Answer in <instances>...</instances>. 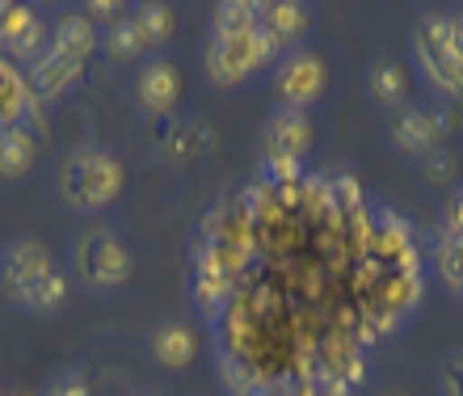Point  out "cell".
<instances>
[{
	"label": "cell",
	"mask_w": 463,
	"mask_h": 396,
	"mask_svg": "<svg viewBox=\"0 0 463 396\" xmlns=\"http://www.w3.org/2000/svg\"><path fill=\"white\" fill-rule=\"evenodd\" d=\"M127 190V165L101 144H80L55 165V194L72 215H106Z\"/></svg>",
	"instance_id": "1"
},
{
	"label": "cell",
	"mask_w": 463,
	"mask_h": 396,
	"mask_svg": "<svg viewBox=\"0 0 463 396\" xmlns=\"http://www.w3.org/2000/svg\"><path fill=\"white\" fill-rule=\"evenodd\" d=\"M68 274H72L76 287L98 291V296L122 291V287L135 278L131 240H127L114 223L89 220L85 228L72 236V249H68Z\"/></svg>",
	"instance_id": "2"
},
{
	"label": "cell",
	"mask_w": 463,
	"mask_h": 396,
	"mask_svg": "<svg viewBox=\"0 0 463 396\" xmlns=\"http://www.w3.org/2000/svg\"><path fill=\"white\" fill-rule=\"evenodd\" d=\"M409 51H413V68L421 72L442 101L463 98V55L455 51L451 34V13L447 9H426L409 30Z\"/></svg>",
	"instance_id": "3"
},
{
	"label": "cell",
	"mask_w": 463,
	"mask_h": 396,
	"mask_svg": "<svg viewBox=\"0 0 463 396\" xmlns=\"http://www.w3.org/2000/svg\"><path fill=\"white\" fill-rule=\"evenodd\" d=\"M282 60V51L261 34V25L249 30V34L236 38H207V51H203V72L215 89H241L249 85L253 76L274 72V63Z\"/></svg>",
	"instance_id": "4"
},
{
	"label": "cell",
	"mask_w": 463,
	"mask_h": 396,
	"mask_svg": "<svg viewBox=\"0 0 463 396\" xmlns=\"http://www.w3.org/2000/svg\"><path fill=\"white\" fill-rule=\"evenodd\" d=\"M447 131H451V114L439 110V106H413V101L401 106V110L388 118V127H383L392 152L404 156V161H417V165L442 148Z\"/></svg>",
	"instance_id": "5"
},
{
	"label": "cell",
	"mask_w": 463,
	"mask_h": 396,
	"mask_svg": "<svg viewBox=\"0 0 463 396\" xmlns=\"http://www.w3.org/2000/svg\"><path fill=\"white\" fill-rule=\"evenodd\" d=\"M329 89V68L317 51L295 47L274 63V106L282 110H312Z\"/></svg>",
	"instance_id": "6"
},
{
	"label": "cell",
	"mask_w": 463,
	"mask_h": 396,
	"mask_svg": "<svg viewBox=\"0 0 463 396\" xmlns=\"http://www.w3.org/2000/svg\"><path fill=\"white\" fill-rule=\"evenodd\" d=\"M312 148V118L304 110H274L266 114V123L257 131V152L266 169H295Z\"/></svg>",
	"instance_id": "7"
},
{
	"label": "cell",
	"mask_w": 463,
	"mask_h": 396,
	"mask_svg": "<svg viewBox=\"0 0 463 396\" xmlns=\"http://www.w3.org/2000/svg\"><path fill=\"white\" fill-rule=\"evenodd\" d=\"M55 266V253H51L38 236H17L0 249V299L22 308V299L34 291V283Z\"/></svg>",
	"instance_id": "8"
},
{
	"label": "cell",
	"mask_w": 463,
	"mask_h": 396,
	"mask_svg": "<svg viewBox=\"0 0 463 396\" xmlns=\"http://www.w3.org/2000/svg\"><path fill=\"white\" fill-rule=\"evenodd\" d=\"M147 359L156 363L160 372H185V367H194L198 354H203V337L190 321L182 316H160V321L147 325Z\"/></svg>",
	"instance_id": "9"
},
{
	"label": "cell",
	"mask_w": 463,
	"mask_h": 396,
	"mask_svg": "<svg viewBox=\"0 0 463 396\" xmlns=\"http://www.w3.org/2000/svg\"><path fill=\"white\" fill-rule=\"evenodd\" d=\"M131 98L147 118L173 114L177 101H182V68L173 60H165V55H147V60L139 63V72H135Z\"/></svg>",
	"instance_id": "10"
},
{
	"label": "cell",
	"mask_w": 463,
	"mask_h": 396,
	"mask_svg": "<svg viewBox=\"0 0 463 396\" xmlns=\"http://www.w3.org/2000/svg\"><path fill=\"white\" fill-rule=\"evenodd\" d=\"M51 42V25L47 17L34 9V5H13V17L5 25V38H0V60H9L13 68H30V63L47 51Z\"/></svg>",
	"instance_id": "11"
},
{
	"label": "cell",
	"mask_w": 463,
	"mask_h": 396,
	"mask_svg": "<svg viewBox=\"0 0 463 396\" xmlns=\"http://www.w3.org/2000/svg\"><path fill=\"white\" fill-rule=\"evenodd\" d=\"M25 76V89H30V98H34V106L43 110V106H51V101L68 98L76 85H80V76H85V63H72L63 60V55H55V51H43L30 68H22Z\"/></svg>",
	"instance_id": "12"
},
{
	"label": "cell",
	"mask_w": 463,
	"mask_h": 396,
	"mask_svg": "<svg viewBox=\"0 0 463 396\" xmlns=\"http://www.w3.org/2000/svg\"><path fill=\"white\" fill-rule=\"evenodd\" d=\"M257 25H261V34L287 55V51L304 47L307 30H312V9L299 5V0H261Z\"/></svg>",
	"instance_id": "13"
},
{
	"label": "cell",
	"mask_w": 463,
	"mask_h": 396,
	"mask_svg": "<svg viewBox=\"0 0 463 396\" xmlns=\"http://www.w3.org/2000/svg\"><path fill=\"white\" fill-rule=\"evenodd\" d=\"M363 93L371 106L379 110H401L409 106V72H404L401 60H392V55H375V60H366L363 68Z\"/></svg>",
	"instance_id": "14"
},
{
	"label": "cell",
	"mask_w": 463,
	"mask_h": 396,
	"mask_svg": "<svg viewBox=\"0 0 463 396\" xmlns=\"http://www.w3.org/2000/svg\"><path fill=\"white\" fill-rule=\"evenodd\" d=\"M38 144H43V118H25V123L0 131V177H25L38 161Z\"/></svg>",
	"instance_id": "15"
},
{
	"label": "cell",
	"mask_w": 463,
	"mask_h": 396,
	"mask_svg": "<svg viewBox=\"0 0 463 396\" xmlns=\"http://www.w3.org/2000/svg\"><path fill=\"white\" fill-rule=\"evenodd\" d=\"M98 34L101 30L89 22L85 13H68V17H60V22L51 25L47 51H55V55H63V60H72V63H89L98 55Z\"/></svg>",
	"instance_id": "16"
},
{
	"label": "cell",
	"mask_w": 463,
	"mask_h": 396,
	"mask_svg": "<svg viewBox=\"0 0 463 396\" xmlns=\"http://www.w3.org/2000/svg\"><path fill=\"white\" fill-rule=\"evenodd\" d=\"M98 51L106 55V63L114 68H127V63H144L152 51H147L144 34H139V25L131 22V13H122L118 22H110L106 30L98 34Z\"/></svg>",
	"instance_id": "17"
},
{
	"label": "cell",
	"mask_w": 463,
	"mask_h": 396,
	"mask_svg": "<svg viewBox=\"0 0 463 396\" xmlns=\"http://www.w3.org/2000/svg\"><path fill=\"white\" fill-rule=\"evenodd\" d=\"M211 144H215V136H211V127H203L198 118H173L169 127H165V156H169L173 165H190V161H203L211 152Z\"/></svg>",
	"instance_id": "18"
},
{
	"label": "cell",
	"mask_w": 463,
	"mask_h": 396,
	"mask_svg": "<svg viewBox=\"0 0 463 396\" xmlns=\"http://www.w3.org/2000/svg\"><path fill=\"white\" fill-rule=\"evenodd\" d=\"M68 299H72V274H68V266L55 261V266L34 283V291L22 299V308L17 312H30V316H55V312L68 308Z\"/></svg>",
	"instance_id": "19"
},
{
	"label": "cell",
	"mask_w": 463,
	"mask_h": 396,
	"mask_svg": "<svg viewBox=\"0 0 463 396\" xmlns=\"http://www.w3.org/2000/svg\"><path fill=\"white\" fill-rule=\"evenodd\" d=\"M30 114H38L30 89H25L22 68H13L9 60H0V131L25 123Z\"/></svg>",
	"instance_id": "20"
},
{
	"label": "cell",
	"mask_w": 463,
	"mask_h": 396,
	"mask_svg": "<svg viewBox=\"0 0 463 396\" xmlns=\"http://www.w3.org/2000/svg\"><path fill=\"white\" fill-rule=\"evenodd\" d=\"M131 22L139 25V34H144L147 51L156 55L165 42H169L173 34H177V13L169 9V5H160V0H144V5H131Z\"/></svg>",
	"instance_id": "21"
},
{
	"label": "cell",
	"mask_w": 463,
	"mask_h": 396,
	"mask_svg": "<svg viewBox=\"0 0 463 396\" xmlns=\"http://www.w3.org/2000/svg\"><path fill=\"white\" fill-rule=\"evenodd\" d=\"M257 13H261V0H220L211 9V34L207 38H236L257 30Z\"/></svg>",
	"instance_id": "22"
},
{
	"label": "cell",
	"mask_w": 463,
	"mask_h": 396,
	"mask_svg": "<svg viewBox=\"0 0 463 396\" xmlns=\"http://www.w3.org/2000/svg\"><path fill=\"white\" fill-rule=\"evenodd\" d=\"M434 270H439L442 287H447L455 299H463V240L442 236L439 249H434Z\"/></svg>",
	"instance_id": "23"
},
{
	"label": "cell",
	"mask_w": 463,
	"mask_h": 396,
	"mask_svg": "<svg viewBox=\"0 0 463 396\" xmlns=\"http://www.w3.org/2000/svg\"><path fill=\"white\" fill-rule=\"evenodd\" d=\"M223 375H228V396H282V388H274L269 380H261V375H253L249 367H232V363H223Z\"/></svg>",
	"instance_id": "24"
},
{
	"label": "cell",
	"mask_w": 463,
	"mask_h": 396,
	"mask_svg": "<svg viewBox=\"0 0 463 396\" xmlns=\"http://www.w3.org/2000/svg\"><path fill=\"white\" fill-rule=\"evenodd\" d=\"M38 396H93V384H89V375L80 367H63L38 388Z\"/></svg>",
	"instance_id": "25"
},
{
	"label": "cell",
	"mask_w": 463,
	"mask_h": 396,
	"mask_svg": "<svg viewBox=\"0 0 463 396\" xmlns=\"http://www.w3.org/2000/svg\"><path fill=\"white\" fill-rule=\"evenodd\" d=\"M434 384H439V396H463V346H455L451 354L439 363Z\"/></svg>",
	"instance_id": "26"
},
{
	"label": "cell",
	"mask_w": 463,
	"mask_h": 396,
	"mask_svg": "<svg viewBox=\"0 0 463 396\" xmlns=\"http://www.w3.org/2000/svg\"><path fill=\"white\" fill-rule=\"evenodd\" d=\"M442 236L451 240H463V186H455L442 203Z\"/></svg>",
	"instance_id": "27"
},
{
	"label": "cell",
	"mask_w": 463,
	"mask_h": 396,
	"mask_svg": "<svg viewBox=\"0 0 463 396\" xmlns=\"http://www.w3.org/2000/svg\"><path fill=\"white\" fill-rule=\"evenodd\" d=\"M455 169H459V165H455V152H447V148H439L434 156L421 161V174H426L430 182H455Z\"/></svg>",
	"instance_id": "28"
},
{
	"label": "cell",
	"mask_w": 463,
	"mask_h": 396,
	"mask_svg": "<svg viewBox=\"0 0 463 396\" xmlns=\"http://www.w3.org/2000/svg\"><path fill=\"white\" fill-rule=\"evenodd\" d=\"M80 13H85L89 22H93V17H98V22H118L122 13H127V5H118V0H89V5H80Z\"/></svg>",
	"instance_id": "29"
},
{
	"label": "cell",
	"mask_w": 463,
	"mask_h": 396,
	"mask_svg": "<svg viewBox=\"0 0 463 396\" xmlns=\"http://www.w3.org/2000/svg\"><path fill=\"white\" fill-rule=\"evenodd\" d=\"M451 34H455V51L463 55V9L451 13Z\"/></svg>",
	"instance_id": "30"
},
{
	"label": "cell",
	"mask_w": 463,
	"mask_h": 396,
	"mask_svg": "<svg viewBox=\"0 0 463 396\" xmlns=\"http://www.w3.org/2000/svg\"><path fill=\"white\" fill-rule=\"evenodd\" d=\"M9 13H13V0H0V38H5V25H9Z\"/></svg>",
	"instance_id": "31"
},
{
	"label": "cell",
	"mask_w": 463,
	"mask_h": 396,
	"mask_svg": "<svg viewBox=\"0 0 463 396\" xmlns=\"http://www.w3.org/2000/svg\"><path fill=\"white\" fill-rule=\"evenodd\" d=\"M5 396H38V392H25V388H17V392H5Z\"/></svg>",
	"instance_id": "32"
},
{
	"label": "cell",
	"mask_w": 463,
	"mask_h": 396,
	"mask_svg": "<svg viewBox=\"0 0 463 396\" xmlns=\"http://www.w3.org/2000/svg\"><path fill=\"white\" fill-rule=\"evenodd\" d=\"M383 396H409V392H401V388H392V392H383Z\"/></svg>",
	"instance_id": "33"
},
{
	"label": "cell",
	"mask_w": 463,
	"mask_h": 396,
	"mask_svg": "<svg viewBox=\"0 0 463 396\" xmlns=\"http://www.w3.org/2000/svg\"><path fill=\"white\" fill-rule=\"evenodd\" d=\"M139 396H156V392H139Z\"/></svg>",
	"instance_id": "34"
},
{
	"label": "cell",
	"mask_w": 463,
	"mask_h": 396,
	"mask_svg": "<svg viewBox=\"0 0 463 396\" xmlns=\"http://www.w3.org/2000/svg\"><path fill=\"white\" fill-rule=\"evenodd\" d=\"M0 396H5V384H0Z\"/></svg>",
	"instance_id": "35"
}]
</instances>
